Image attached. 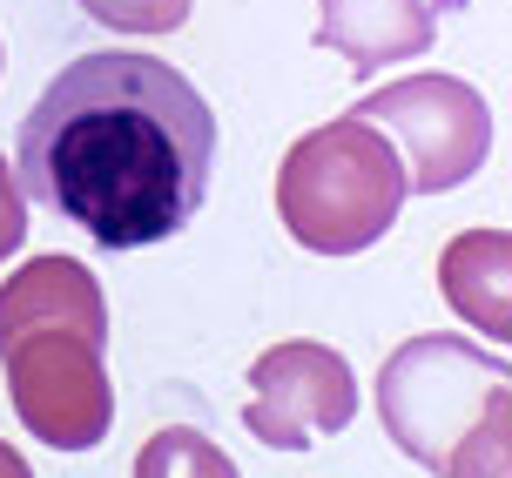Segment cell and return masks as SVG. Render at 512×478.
<instances>
[{
	"label": "cell",
	"mask_w": 512,
	"mask_h": 478,
	"mask_svg": "<svg viewBox=\"0 0 512 478\" xmlns=\"http://www.w3.org/2000/svg\"><path fill=\"white\" fill-rule=\"evenodd\" d=\"M216 115L203 88L155 54H81L48 81L14 135L27 202L88 229L102 250L169 243L209 196Z\"/></svg>",
	"instance_id": "1"
},
{
	"label": "cell",
	"mask_w": 512,
	"mask_h": 478,
	"mask_svg": "<svg viewBox=\"0 0 512 478\" xmlns=\"http://www.w3.org/2000/svg\"><path fill=\"white\" fill-rule=\"evenodd\" d=\"M108 303L88 263L34 256L0 283V364L21 418L54 445H88L108 425Z\"/></svg>",
	"instance_id": "2"
},
{
	"label": "cell",
	"mask_w": 512,
	"mask_h": 478,
	"mask_svg": "<svg viewBox=\"0 0 512 478\" xmlns=\"http://www.w3.org/2000/svg\"><path fill=\"white\" fill-rule=\"evenodd\" d=\"M405 162L378 128L337 115L304 128L277 162V216L310 256L371 250L405 209Z\"/></svg>",
	"instance_id": "3"
},
{
	"label": "cell",
	"mask_w": 512,
	"mask_h": 478,
	"mask_svg": "<svg viewBox=\"0 0 512 478\" xmlns=\"http://www.w3.org/2000/svg\"><path fill=\"white\" fill-rule=\"evenodd\" d=\"M351 122L378 128L405 162V189L445 196L486 169L492 155V108L459 75H405L384 81L351 108Z\"/></svg>",
	"instance_id": "4"
},
{
	"label": "cell",
	"mask_w": 512,
	"mask_h": 478,
	"mask_svg": "<svg viewBox=\"0 0 512 478\" xmlns=\"http://www.w3.org/2000/svg\"><path fill=\"white\" fill-rule=\"evenodd\" d=\"M250 378L263 391L250 404V425L270 438H297V418H324V425L351 418V371L324 344H277L270 357H256Z\"/></svg>",
	"instance_id": "5"
},
{
	"label": "cell",
	"mask_w": 512,
	"mask_h": 478,
	"mask_svg": "<svg viewBox=\"0 0 512 478\" xmlns=\"http://www.w3.org/2000/svg\"><path fill=\"white\" fill-rule=\"evenodd\" d=\"M432 41V0H317V48L344 54L358 75H378L384 61H411Z\"/></svg>",
	"instance_id": "6"
},
{
	"label": "cell",
	"mask_w": 512,
	"mask_h": 478,
	"mask_svg": "<svg viewBox=\"0 0 512 478\" xmlns=\"http://www.w3.org/2000/svg\"><path fill=\"white\" fill-rule=\"evenodd\" d=\"M506 270H512V236L506 229H465L452 250L438 256V283L459 317H472L479 330L506 337L512 317H506Z\"/></svg>",
	"instance_id": "7"
},
{
	"label": "cell",
	"mask_w": 512,
	"mask_h": 478,
	"mask_svg": "<svg viewBox=\"0 0 512 478\" xmlns=\"http://www.w3.org/2000/svg\"><path fill=\"white\" fill-rule=\"evenodd\" d=\"M81 14L115 34H176L189 21V0H81Z\"/></svg>",
	"instance_id": "8"
},
{
	"label": "cell",
	"mask_w": 512,
	"mask_h": 478,
	"mask_svg": "<svg viewBox=\"0 0 512 478\" xmlns=\"http://www.w3.org/2000/svg\"><path fill=\"white\" fill-rule=\"evenodd\" d=\"M27 243V196L21 182H14V169H7V155H0V263Z\"/></svg>",
	"instance_id": "9"
},
{
	"label": "cell",
	"mask_w": 512,
	"mask_h": 478,
	"mask_svg": "<svg viewBox=\"0 0 512 478\" xmlns=\"http://www.w3.org/2000/svg\"><path fill=\"white\" fill-rule=\"evenodd\" d=\"M0 478H21V465H14V458L0 452Z\"/></svg>",
	"instance_id": "10"
}]
</instances>
